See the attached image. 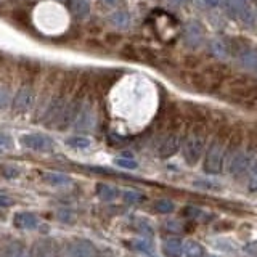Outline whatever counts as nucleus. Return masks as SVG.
<instances>
[{"label":"nucleus","mask_w":257,"mask_h":257,"mask_svg":"<svg viewBox=\"0 0 257 257\" xmlns=\"http://www.w3.org/2000/svg\"><path fill=\"white\" fill-rule=\"evenodd\" d=\"M223 158H225V139L222 135H219L211 142L207 148L206 159H204V172L211 175L220 174L223 169Z\"/></svg>","instance_id":"obj_1"},{"label":"nucleus","mask_w":257,"mask_h":257,"mask_svg":"<svg viewBox=\"0 0 257 257\" xmlns=\"http://www.w3.org/2000/svg\"><path fill=\"white\" fill-rule=\"evenodd\" d=\"M204 143H206V139H204V134L199 131H191L187 137H185L183 140V145H182V153H183V159L185 163L188 166H195L201 155H203V150H204Z\"/></svg>","instance_id":"obj_2"},{"label":"nucleus","mask_w":257,"mask_h":257,"mask_svg":"<svg viewBox=\"0 0 257 257\" xmlns=\"http://www.w3.org/2000/svg\"><path fill=\"white\" fill-rule=\"evenodd\" d=\"M36 103V92L31 85H23L16 92L15 98L12 101V106L16 112H28Z\"/></svg>","instance_id":"obj_3"},{"label":"nucleus","mask_w":257,"mask_h":257,"mask_svg":"<svg viewBox=\"0 0 257 257\" xmlns=\"http://www.w3.org/2000/svg\"><path fill=\"white\" fill-rule=\"evenodd\" d=\"M21 142L26 148H31L34 151L47 153L55 148V142L48 135H44V134H28L23 137Z\"/></svg>","instance_id":"obj_4"},{"label":"nucleus","mask_w":257,"mask_h":257,"mask_svg":"<svg viewBox=\"0 0 257 257\" xmlns=\"http://www.w3.org/2000/svg\"><path fill=\"white\" fill-rule=\"evenodd\" d=\"M66 257H98L95 246L87 239H76L68 244Z\"/></svg>","instance_id":"obj_5"},{"label":"nucleus","mask_w":257,"mask_h":257,"mask_svg":"<svg viewBox=\"0 0 257 257\" xmlns=\"http://www.w3.org/2000/svg\"><path fill=\"white\" fill-rule=\"evenodd\" d=\"M180 147H182V137L179 134H171L169 137H166V140L163 143H161L158 155H159V158L167 159V158L174 156L175 153L180 150Z\"/></svg>","instance_id":"obj_6"},{"label":"nucleus","mask_w":257,"mask_h":257,"mask_svg":"<svg viewBox=\"0 0 257 257\" xmlns=\"http://www.w3.org/2000/svg\"><path fill=\"white\" fill-rule=\"evenodd\" d=\"M31 257H58V249L52 239H39L31 249Z\"/></svg>","instance_id":"obj_7"},{"label":"nucleus","mask_w":257,"mask_h":257,"mask_svg":"<svg viewBox=\"0 0 257 257\" xmlns=\"http://www.w3.org/2000/svg\"><path fill=\"white\" fill-rule=\"evenodd\" d=\"M249 167H251V156L246 155V153H235L228 163V171L233 175L244 174Z\"/></svg>","instance_id":"obj_8"},{"label":"nucleus","mask_w":257,"mask_h":257,"mask_svg":"<svg viewBox=\"0 0 257 257\" xmlns=\"http://www.w3.org/2000/svg\"><path fill=\"white\" fill-rule=\"evenodd\" d=\"M93 124H95L93 108L90 106V104H82V108H80L79 114L74 120V127L80 128V131H85V128H92Z\"/></svg>","instance_id":"obj_9"},{"label":"nucleus","mask_w":257,"mask_h":257,"mask_svg":"<svg viewBox=\"0 0 257 257\" xmlns=\"http://www.w3.org/2000/svg\"><path fill=\"white\" fill-rule=\"evenodd\" d=\"M13 223L18 228L32 230V228H36L39 225V219L31 212H18V214H15V217H13Z\"/></svg>","instance_id":"obj_10"},{"label":"nucleus","mask_w":257,"mask_h":257,"mask_svg":"<svg viewBox=\"0 0 257 257\" xmlns=\"http://www.w3.org/2000/svg\"><path fill=\"white\" fill-rule=\"evenodd\" d=\"M0 257H31V255L28 254L23 243H20V241H10V243H7L2 247Z\"/></svg>","instance_id":"obj_11"},{"label":"nucleus","mask_w":257,"mask_h":257,"mask_svg":"<svg viewBox=\"0 0 257 257\" xmlns=\"http://www.w3.org/2000/svg\"><path fill=\"white\" fill-rule=\"evenodd\" d=\"M164 252L167 257H180L183 252V243L179 238H167L164 241Z\"/></svg>","instance_id":"obj_12"},{"label":"nucleus","mask_w":257,"mask_h":257,"mask_svg":"<svg viewBox=\"0 0 257 257\" xmlns=\"http://www.w3.org/2000/svg\"><path fill=\"white\" fill-rule=\"evenodd\" d=\"M96 196H100L103 201H112L119 196V190L108 183H98L96 185Z\"/></svg>","instance_id":"obj_13"},{"label":"nucleus","mask_w":257,"mask_h":257,"mask_svg":"<svg viewBox=\"0 0 257 257\" xmlns=\"http://www.w3.org/2000/svg\"><path fill=\"white\" fill-rule=\"evenodd\" d=\"M183 254L185 257H204V247L201 246L198 241L188 239L183 244Z\"/></svg>","instance_id":"obj_14"},{"label":"nucleus","mask_w":257,"mask_h":257,"mask_svg":"<svg viewBox=\"0 0 257 257\" xmlns=\"http://www.w3.org/2000/svg\"><path fill=\"white\" fill-rule=\"evenodd\" d=\"M44 180L48 185H53V187H63V185H69L71 179L68 175L60 174V172H47L44 175Z\"/></svg>","instance_id":"obj_15"},{"label":"nucleus","mask_w":257,"mask_h":257,"mask_svg":"<svg viewBox=\"0 0 257 257\" xmlns=\"http://www.w3.org/2000/svg\"><path fill=\"white\" fill-rule=\"evenodd\" d=\"M71 12L77 18H85L90 13V4H88V0H71Z\"/></svg>","instance_id":"obj_16"},{"label":"nucleus","mask_w":257,"mask_h":257,"mask_svg":"<svg viewBox=\"0 0 257 257\" xmlns=\"http://www.w3.org/2000/svg\"><path fill=\"white\" fill-rule=\"evenodd\" d=\"M66 145H69L71 148H76V150H87V148H90L92 140L87 139V137L76 135V137H71V139H68Z\"/></svg>","instance_id":"obj_17"},{"label":"nucleus","mask_w":257,"mask_h":257,"mask_svg":"<svg viewBox=\"0 0 257 257\" xmlns=\"http://www.w3.org/2000/svg\"><path fill=\"white\" fill-rule=\"evenodd\" d=\"M191 85L196 88V90H199V92H206V90H209L211 88V82L207 80V77L206 76H203V74H191Z\"/></svg>","instance_id":"obj_18"},{"label":"nucleus","mask_w":257,"mask_h":257,"mask_svg":"<svg viewBox=\"0 0 257 257\" xmlns=\"http://www.w3.org/2000/svg\"><path fill=\"white\" fill-rule=\"evenodd\" d=\"M122 198L127 204H140L145 201V195L140 191H135V190H127L122 193Z\"/></svg>","instance_id":"obj_19"},{"label":"nucleus","mask_w":257,"mask_h":257,"mask_svg":"<svg viewBox=\"0 0 257 257\" xmlns=\"http://www.w3.org/2000/svg\"><path fill=\"white\" fill-rule=\"evenodd\" d=\"M12 103V88L10 85L0 82V109L7 108Z\"/></svg>","instance_id":"obj_20"},{"label":"nucleus","mask_w":257,"mask_h":257,"mask_svg":"<svg viewBox=\"0 0 257 257\" xmlns=\"http://www.w3.org/2000/svg\"><path fill=\"white\" fill-rule=\"evenodd\" d=\"M128 21H131V18H128V15L125 12H116L111 16V23L117 28H127Z\"/></svg>","instance_id":"obj_21"},{"label":"nucleus","mask_w":257,"mask_h":257,"mask_svg":"<svg viewBox=\"0 0 257 257\" xmlns=\"http://www.w3.org/2000/svg\"><path fill=\"white\" fill-rule=\"evenodd\" d=\"M155 209L161 214H169L174 211V203L171 199H158L155 203Z\"/></svg>","instance_id":"obj_22"},{"label":"nucleus","mask_w":257,"mask_h":257,"mask_svg":"<svg viewBox=\"0 0 257 257\" xmlns=\"http://www.w3.org/2000/svg\"><path fill=\"white\" fill-rule=\"evenodd\" d=\"M132 246H135V249H139V251H142L145 254H150L153 251V244L148 239H134Z\"/></svg>","instance_id":"obj_23"},{"label":"nucleus","mask_w":257,"mask_h":257,"mask_svg":"<svg viewBox=\"0 0 257 257\" xmlns=\"http://www.w3.org/2000/svg\"><path fill=\"white\" fill-rule=\"evenodd\" d=\"M120 55H122L125 60H134V61H139L140 60V53L137 52L135 47H132V45H125L122 48V52H120Z\"/></svg>","instance_id":"obj_24"},{"label":"nucleus","mask_w":257,"mask_h":257,"mask_svg":"<svg viewBox=\"0 0 257 257\" xmlns=\"http://www.w3.org/2000/svg\"><path fill=\"white\" fill-rule=\"evenodd\" d=\"M116 166H119V167H124V169H137L139 167V164H137V161H134L132 158H117L116 161Z\"/></svg>","instance_id":"obj_25"},{"label":"nucleus","mask_w":257,"mask_h":257,"mask_svg":"<svg viewBox=\"0 0 257 257\" xmlns=\"http://www.w3.org/2000/svg\"><path fill=\"white\" fill-rule=\"evenodd\" d=\"M249 190L257 191V166H254L249 174Z\"/></svg>","instance_id":"obj_26"},{"label":"nucleus","mask_w":257,"mask_h":257,"mask_svg":"<svg viewBox=\"0 0 257 257\" xmlns=\"http://www.w3.org/2000/svg\"><path fill=\"white\" fill-rule=\"evenodd\" d=\"M12 147V139L5 134H0V148H10Z\"/></svg>","instance_id":"obj_27"},{"label":"nucleus","mask_w":257,"mask_h":257,"mask_svg":"<svg viewBox=\"0 0 257 257\" xmlns=\"http://www.w3.org/2000/svg\"><path fill=\"white\" fill-rule=\"evenodd\" d=\"M185 64H187L188 68H196L199 64V58H196V56H187V58H185Z\"/></svg>","instance_id":"obj_28"},{"label":"nucleus","mask_w":257,"mask_h":257,"mask_svg":"<svg viewBox=\"0 0 257 257\" xmlns=\"http://www.w3.org/2000/svg\"><path fill=\"white\" fill-rule=\"evenodd\" d=\"M15 203V201L10 198V196H7V195H0V207H7V206H12Z\"/></svg>","instance_id":"obj_29"},{"label":"nucleus","mask_w":257,"mask_h":257,"mask_svg":"<svg viewBox=\"0 0 257 257\" xmlns=\"http://www.w3.org/2000/svg\"><path fill=\"white\" fill-rule=\"evenodd\" d=\"M106 42L109 45H116V44L120 42V36H117V34H108L106 36Z\"/></svg>","instance_id":"obj_30"},{"label":"nucleus","mask_w":257,"mask_h":257,"mask_svg":"<svg viewBox=\"0 0 257 257\" xmlns=\"http://www.w3.org/2000/svg\"><path fill=\"white\" fill-rule=\"evenodd\" d=\"M206 4H207L209 7H215L217 4H219V0H206Z\"/></svg>","instance_id":"obj_31"},{"label":"nucleus","mask_w":257,"mask_h":257,"mask_svg":"<svg viewBox=\"0 0 257 257\" xmlns=\"http://www.w3.org/2000/svg\"><path fill=\"white\" fill-rule=\"evenodd\" d=\"M104 2H106V4H109V5H112V4H116L117 0H104Z\"/></svg>","instance_id":"obj_32"},{"label":"nucleus","mask_w":257,"mask_h":257,"mask_svg":"<svg viewBox=\"0 0 257 257\" xmlns=\"http://www.w3.org/2000/svg\"><path fill=\"white\" fill-rule=\"evenodd\" d=\"M58 2H64V0H58Z\"/></svg>","instance_id":"obj_33"},{"label":"nucleus","mask_w":257,"mask_h":257,"mask_svg":"<svg viewBox=\"0 0 257 257\" xmlns=\"http://www.w3.org/2000/svg\"><path fill=\"white\" fill-rule=\"evenodd\" d=\"M255 71H257V66H255Z\"/></svg>","instance_id":"obj_34"}]
</instances>
